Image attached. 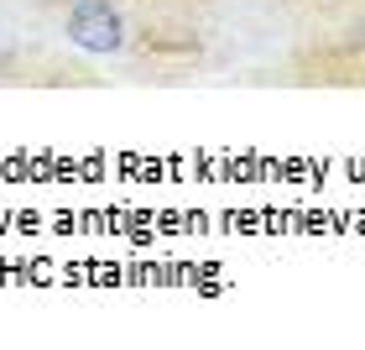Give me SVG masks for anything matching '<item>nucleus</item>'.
Masks as SVG:
<instances>
[{
    "mask_svg": "<svg viewBox=\"0 0 365 350\" xmlns=\"http://www.w3.org/2000/svg\"><path fill=\"white\" fill-rule=\"evenodd\" d=\"M63 31H68V42L78 47V53H120L125 42V16L120 6H110V0H78V6H68V16H63Z\"/></svg>",
    "mask_w": 365,
    "mask_h": 350,
    "instance_id": "nucleus-1",
    "label": "nucleus"
}]
</instances>
